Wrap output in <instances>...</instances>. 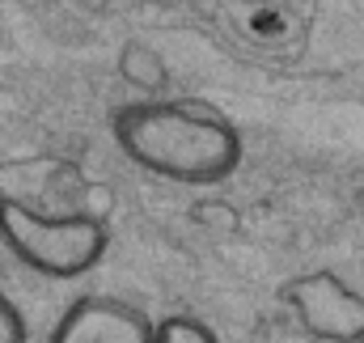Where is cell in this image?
I'll use <instances>...</instances> for the list:
<instances>
[{
  "instance_id": "cell-1",
  "label": "cell",
  "mask_w": 364,
  "mask_h": 343,
  "mask_svg": "<svg viewBox=\"0 0 364 343\" xmlns=\"http://www.w3.org/2000/svg\"><path fill=\"white\" fill-rule=\"evenodd\" d=\"M110 136L136 170L178 186H216L242 166V132L203 102H127L110 115Z\"/></svg>"
},
{
  "instance_id": "cell-2",
  "label": "cell",
  "mask_w": 364,
  "mask_h": 343,
  "mask_svg": "<svg viewBox=\"0 0 364 343\" xmlns=\"http://www.w3.org/2000/svg\"><path fill=\"white\" fill-rule=\"evenodd\" d=\"M0 242L47 280H81L102 263L110 229L93 212H47L17 195H0Z\"/></svg>"
},
{
  "instance_id": "cell-3",
  "label": "cell",
  "mask_w": 364,
  "mask_h": 343,
  "mask_svg": "<svg viewBox=\"0 0 364 343\" xmlns=\"http://www.w3.org/2000/svg\"><path fill=\"white\" fill-rule=\"evenodd\" d=\"M284 305L296 314L301 331L322 343L364 339V292L343 284L335 271H305L279 288Z\"/></svg>"
},
{
  "instance_id": "cell-4",
  "label": "cell",
  "mask_w": 364,
  "mask_h": 343,
  "mask_svg": "<svg viewBox=\"0 0 364 343\" xmlns=\"http://www.w3.org/2000/svg\"><path fill=\"white\" fill-rule=\"evenodd\" d=\"M47 343H157L153 322L119 297H81L51 327Z\"/></svg>"
},
{
  "instance_id": "cell-5",
  "label": "cell",
  "mask_w": 364,
  "mask_h": 343,
  "mask_svg": "<svg viewBox=\"0 0 364 343\" xmlns=\"http://www.w3.org/2000/svg\"><path fill=\"white\" fill-rule=\"evenodd\" d=\"M153 339L157 343H216V331L208 327V322H199V318H166V322H157L153 327Z\"/></svg>"
},
{
  "instance_id": "cell-6",
  "label": "cell",
  "mask_w": 364,
  "mask_h": 343,
  "mask_svg": "<svg viewBox=\"0 0 364 343\" xmlns=\"http://www.w3.org/2000/svg\"><path fill=\"white\" fill-rule=\"evenodd\" d=\"M0 343H30V327H26L21 305L4 292H0Z\"/></svg>"
},
{
  "instance_id": "cell-7",
  "label": "cell",
  "mask_w": 364,
  "mask_h": 343,
  "mask_svg": "<svg viewBox=\"0 0 364 343\" xmlns=\"http://www.w3.org/2000/svg\"><path fill=\"white\" fill-rule=\"evenodd\" d=\"M356 343H364V339H356Z\"/></svg>"
}]
</instances>
